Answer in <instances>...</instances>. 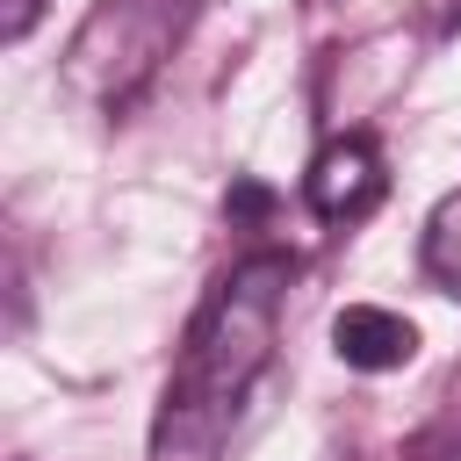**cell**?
<instances>
[{"label":"cell","mask_w":461,"mask_h":461,"mask_svg":"<svg viewBox=\"0 0 461 461\" xmlns=\"http://www.w3.org/2000/svg\"><path fill=\"white\" fill-rule=\"evenodd\" d=\"M288 281H295L288 252H252L209 288V303L194 310L187 346L166 375V403L151 418V461H216L230 447L245 396L274 360Z\"/></svg>","instance_id":"cell-1"},{"label":"cell","mask_w":461,"mask_h":461,"mask_svg":"<svg viewBox=\"0 0 461 461\" xmlns=\"http://www.w3.org/2000/svg\"><path fill=\"white\" fill-rule=\"evenodd\" d=\"M194 14H202V0H101L72 43V79L108 115H122L158 79V65L173 58V43L187 36Z\"/></svg>","instance_id":"cell-2"},{"label":"cell","mask_w":461,"mask_h":461,"mask_svg":"<svg viewBox=\"0 0 461 461\" xmlns=\"http://www.w3.org/2000/svg\"><path fill=\"white\" fill-rule=\"evenodd\" d=\"M310 209L331 216V223H353L382 202V151L375 137H331L317 158H310V180H303Z\"/></svg>","instance_id":"cell-3"},{"label":"cell","mask_w":461,"mask_h":461,"mask_svg":"<svg viewBox=\"0 0 461 461\" xmlns=\"http://www.w3.org/2000/svg\"><path fill=\"white\" fill-rule=\"evenodd\" d=\"M331 346H339L346 367L389 375V367H403V360L418 353V331H411V317H396V310H382V303H346V310L331 317Z\"/></svg>","instance_id":"cell-4"},{"label":"cell","mask_w":461,"mask_h":461,"mask_svg":"<svg viewBox=\"0 0 461 461\" xmlns=\"http://www.w3.org/2000/svg\"><path fill=\"white\" fill-rule=\"evenodd\" d=\"M425 274L461 303V194H447L425 223Z\"/></svg>","instance_id":"cell-5"}]
</instances>
